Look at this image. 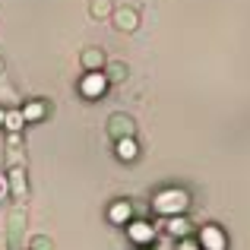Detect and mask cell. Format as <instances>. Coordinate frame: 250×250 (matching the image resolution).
<instances>
[{
	"instance_id": "3",
	"label": "cell",
	"mask_w": 250,
	"mask_h": 250,
	"mask_svg": "<svg viewBox=\"0 0 250 250\" xmlns=\"http://www.w3.org/2000/svg\"><path fill=\"white\" fill-rule=\"evenodd\" d=\"M133 133H136V124H133V117L130 114H111L108 117V136L114 143H121V140H133Z\"/></svg>"
},
{
	"instance_id": "13",
	"label": "cell",
	"mask_w": 250,
	"mask_h": 250,
	"mask_svg": "<svg viewBox=\"0 0 250 250\" xmlns=\"http://www.w3.org/2000/svg\"><path fill=\"white\" fill-rule=\"evenodd\" d=\"M127 73H130V67H127L124 61H111V63H108V80L121 83V80H127Z\"/></svg>"
},
{
	"instance_id": "5",
	"label": "cell",
	"mask_w": 250,
	"mask_h": 250,
	"mask_svg": "<svg viewBox=\"0 0 250 250\" xmlns=\"http://www.w3.org/2000/svg\"><path fill=\"white\" fill-rule=\"evenodd\" d=\"M83 95L85 98H98L104 89H108V76H102V73H85V80H83Z\"/></svg>"
},
{
	"instance_id": "7",
	"label": "cell",
	"mask_w": 250,
	"mask_h": 250,
	"mask_svg": "<svg viewBox=\"0 0 250 250\" xmlns=\"http://www.w3.org/2000/svg\"><path fill=\"white\" fill-rule=\"evenodd\" d=\"M136 22H140V13H136L133 6H121V10H114V25L121 32H133Z\"/></svg>"
},
{
	"instance_id": "1",
	"label": "cell",
	"mask_w": 250,
	"mask_h": 250,
	"mask_svg": "<svg viewBox=\"0 0 250 250\" xmlns=\"http://www.w3.org/2000/svg\"><path fill=\"white\" fill-rule=\"evenodd\" d=\"M22 231H25V209L16 206L6 219V247L10 250H22Z\"/></svg>"
},
{
	"instance_id": "8",
	"label": "cell",
	"mask_w": 250,
	"mask_h": 250,
	"mask_svg": "<svg viewBox=\"0 0 250 250\" xmlns=\"http://www.w3.org/2000/svg\"><path fill=\"white\" fill-rule=\"evenodd\" d=\"M48 108H51V104L44 102V98H38V102H29V104H22V117H25V124H35L38 117H44V114H48Z\"/></svg>"
},
{
	"instance_id": "21",
	"label": "cell",
	"mask_w": 250,
	"mask_h": 250,
	"mask_svg": "<svg viewBox=\"0 0 250 250\" xmlns=\"http://www.w3.org/2000/svg\"><path fill=\"white\" fill-rule=\"evenodd\" d=\"M0 244H3V238H0Z\"/></svg>"
},
{
	"instance_id": "15",
	"label": "cell",
	"mask_w": 250,
	"mask_h": 250,
	"mask_svg": "<svg viewBox=\"0 0 250 250\" xmlns=\"http://www.w3.org/2000/svg\"><path fill=\"white\" fill-rule=\"evenodd\" d=\"M89 13H92V16H108V13H111V0H92Z\"/></svg>"
},
{
	"instance_id": "6",
	"label": "cell",
	"mask_w": 250,
	"mask_h": 250,
	"mask_svg": "<svg viewBox=\"0 0 250 250\" xmlns=\"http://www.w3.org/2000/svg\"><path fill=\"white\" fill-rule=\"evenodd\" d=\"M200 244L206 250H225V234L215 225H206V228H200Z\"/></svg>"
},
{
	"instance_id": "20",
	"label": "cell",
	"mask_w": 250,
	"mask_h": 250,
	"mask_svg": "<svg viewBox=\"0 0 250 250\" xmlns=\"http://www.w3.org/2000/svg\"><path fill=\"white\" fill-rule=\"evenodd\" d=\"M0 70H3V61H0Z\"/></svg>"
},
{
	"instance_id": "14",
	"label": "cell",
	"mask_w": 250,
	"mask_h": 250,
	"mask_svg": "<svg viewBox=\"0 0 250 250\" xmlns=\"http://www.w3.org/2000/svg\"><path fill=\"white\" fill-rule=\"evenodd\" d=\"M6 127L13 130V133H16V130H22V124H25V117H22V111H10V114H6Z\"/></svg>"
},
{
	"instance_id": "16",
	"label": "cell",
	"mask_w": 250,
	"mask_h": 250,
	"mask_svg": "<svg viewBox=\"0 0 250 250\" xmlns=\"http://www.w3.org/2000/svg\"><path fill=\"white\" fill-rule=\"evenodd\" d=\"M29 250H54V241L44 238V234H35V238L29 241Z\"/></svg>"
},
{
	"instance_id": "12",
	"label": "cell",
	"mask_w": 250,
	"mask_h": 250,
	"mask_svg": "<svg viewBox=\"0 0 250 250\" xmlns=\"http://www.w3.org/2000/svg\"><path fill=\"white\" fill-rule=\"evenodd\" d=\"M130 215H133L130 203H114V206H111V219H114V222H124V225H130Z\"/></svg>"
},
{
	"instance_id": "11",
	"label": "cell",
	"mask_w": 250,
	"mask_h": 250,
	"mask_svg": "<svg viewBox=\"0 0 250 250\" xmlns=\"http://www.w3.org/2000/svg\"><path fill=\"white\" fill-rule=\"evenodd\" d=\"M114 152H117V159L121 162H133L136 155H140V149H136V140H121V143H114Z\"/></svg>"
},
{
	"instance_id": "18",
	"label": "cell",
	"mask_w": 250,
	"mask_h": 250,
	"mask_svg": "<svg viewBox=\"0 0 250 250\" xmlns=\"http://www.w3.org/2000/svg\"><path fill=\"white\" fill-rule=\"evenodd\" d=\"M3 121H6V114H3V111H0V127H3Z\"/></svg>"
},
{
	"instance_id": "2",
	"label": "cell",
	"mask_w": 250,
	"mask_h": 250,
	"mask_svg": "<svg viewBox=\"0 0 250 250\" xmlns=\"http://www.w3.org/2000/svg\"><path fill=\"white\" fill-rule=\"evenodd\" d=\"M187 193L184 190H162L159 196H155V212H165V215H171V212H184L187 209Z\"/></svg>"
},
{
	"instance_id": "4",
	"label": "cell",
	"mask_w": 250,
	"mask_h": 250,
	"mask_svg": "<svg viewBox=\"0 0 250 250\" xmlns=\"http://www.w3.org/2000/svg\"><path fill=\"white\" fill-rule=\"evenodd\" d=\"M80 63H83L85 73H102V67L108 61H104V51L102 48H85L83 54H80Z\"/></svg>"
},
{
	"instance_id": "19",
	"label": "cell",
	"mask_w": 250,
	"mask_h": 250,
	"mask_svg": "<svg viewBox=\"0 0 250 250\" xmlns=\"http://www.w3.org/2000/svg\"><path fill=\"white\" fill-rule=\"evenodd\" d=\"M184 250H193V247H190V244H184Z\"/></svg>"
},
{
	"instance_id": "9",
	"label": "cell",
	"mask_w": 250,
	"mask_h": 250,
	"mask_svg": "<svg viewBox=\"0 0 250 250\" xmlns=\"http://www.w3.org/2000/svg\"><path fill=\"white\" fill-rule=\"evenodd\" d=\"M10 193L16 196V200H22L25 196V168H10Z\"/></svg>"
},
{
	"instance_id": "17",
	"label": "cell",
	"mask_w": 250,
	"mask_h": 250,
	"mask_svg": "<svg viewBox=\"0 0 250 250\" xmlns=\"http://www.w3.org/2000/svg\"><path fill=\"white\" fill-rule=\"evenodd\" d=\"M187 225H190V222H184V219H171V222H168V231H171V234H187V231H190Z\"/></svg>"
},
{
	"instance_id": "10",
	"label": "cell",
	"mask_w": 250,
	"mask_h": 250,
	"mask_svg": "<svg viewBox=\"0 0 250 250\" xmlns=\"http://www.w3.org/2000/svg\"><path fill=\"white\" fill-rule=\"evenodd\" d=\"M130 238L136 241V244H146V241H152V225H146V222H130Z\"/></svg>"
}]
</instances>
